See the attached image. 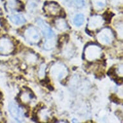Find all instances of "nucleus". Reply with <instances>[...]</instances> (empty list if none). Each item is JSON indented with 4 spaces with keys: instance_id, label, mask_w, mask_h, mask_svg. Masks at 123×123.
I'll list each match as a JSON object with an SVG mask.
<instances>
[{
    "instance_id": "9",
    "label": "nucleus",
    "mask_w": 123,
    "mask_h": 123,
    "mask_svg": "<svg viewBox=\"0 0 123 123\" xmlns=\"http://www.w3.org/2000/svg\"><path fill=\"white\" fill-rule=\"evenodd\" d=\"M74 2L79 8H81L85 5V0H74Z\"/></svg>"
},
{
    "instance_id": "6",
    "label": "nucleus",
    "mask_w": 123,
    "mask_h": 123,
    "mask_svg": "<svg viewBox=\"0 0 123 123\" xmlns=\"http://www.w3.org/2000/svg\"><path fill=\"white\" fill-rule=\"evenodd\" d=\"M84 21V18L82 14H77L74 19V23L77 27H80L83 25Z\"/></svg>"
},
{
    "instance_id": "2",
    "label": "nucleus",
    "mask_w": 123,
    "mask_h": 123,
    "mask_svg": "<svg viewBox=\"0 0 123 123\" xmlns=\"http://www.w3.org/2000/svg\"><path fill=\"white\" fill-rule=\"evenodd\" d=\"M8 109L10 114L14 119L17 120H21L23 119V112L20 108H19L14 103H10Z\"/></svg>"
},
{
    "instance_id": "11",
    "label": "nucleus",
    "mask_w": 123,
    "mask_h": 123,
    "mask_svg": "<svg viewBox=\"0 0 123 123\" xmlns=\"http://www.w3.org/2000/svg\"><path fill=\"white\" fill-rule=\"evenodd\" d=\"M110 99H111V100H112L113 102H114V103H117V104L120 103V99L117 97V96L115 94L111 95Z\"/></svg>"
},
{
    "instance_id": "10",
    "label": "nucleus",
    "mask_w": 123,
    "mask_h": 123,
    "mask_svg": "<svg viewBox=\"0 0 123 123\" xmlns=\"http://www.w3.org/2000/svg\"><path fill=\"white\" fill-rule=\"evenodd\" d=\"M108 76H111V77L113 78V79H114L115 77H117V76L116 75V74H115V68H113V67L111 68L110 69L108 70Z\"/></svg>"
},
{
    "instance_id": "4",
    "label": "nucleus",
    "mask_w": 123,
    "mask_h": 123,
    "mask_svg": "<svg viewBox=\"0 0 123 123\" xmlns=\"http://www.w3.org/2000/svg\"><path fill=\"white\" fill-rule=\"evenodd\" d=\"M45 8H47V11L46 12H47L48 14H51L52 10H53L52 11V15H54V12H56L58 13V14H59V13L60 11V7L59 5H58V3L55 2H50V3H47V5L45 6Z\"/></svg>"
},
{
    "instance_id": "3",
    "label": "nucleus",
    "mask_w": 123,
    "mask_h": 123,
    "mask_svg": "<svg viewBox=\"0 0 123 123\" xmlns=\"http://www.w3.org/2000/svg\"><path fill=\"white\" fill-rule=\"evenodd\" d=\"M26 36L27 37V39L29 41H32V42H36L39 39V35L37 30L34 28H30L28 29L27 33H26Z\"/></svg>"
},
{
    "instance_id": "12",
    "label": "nucleus",
    "mask_w": 123,
    "mask_h": 123,
    "mask_svg": "<svg viewBox=\"0 0 123 123\" xmlns=\"http://www.w3.org/2000/svg\"><path fill=\"white\" fill-rule=\"evenodd\" d=\"M114 80L115 81V82H117L118 84H121L123 82V78L122 77H115L114 79Z\"/></svg>"
},
{
    "instance_id": "14",
    "label": "nucleus",
    "mask_w": 123,
    "mask_h": 123,
    "mask_svg": "<svg viewBox=\"0 0 123 123\" xmlns=\"http://www.w3.org/2000/svg\"><path fill=\"white\" fill-rule=\"evenodd\" d=\"M0 23H1L3 27H4L5 25H6V20L5 18H1L0 19Z\"/></svg>"
},
{
    "instance_id": "1",
    "label": "nucleus",
    "mask_w": 123,
    "mask_h": 123,
    "mask_svg": "<svg viewBox=\"0 0 123 123\" xmlns=\"http://www.w3.org/2000/svg\"><path fill=\"white\" fill-rule=\"evenodd\" d=\"M37 23L40 27V29H41L43 35L45 37L46 39H51L55 37V34L53 30L48 25H46L43 20H41V19H38L37 20Z\"/></svg>"
},
{
    "instance_id": "7",
    "label": "nucleus",
    "mask_w": 123,
    "mask_h": 123,
    "mask_svg": "<svg viewBox=\"0 0 123 123\" xmlns=\"http://www.w3.org/2000/svg\"><path fill=\"white\" fill-rule=\"evenodd\" d=\"M93 2L94 3L98 8H102L105 6L106 5V1L105 0H94L93 1Z\"/></svg>"
},
{
    "instance_id": "8",
    "label": "nucleus",
    "mask_w": 123,
    "mask_h": 123,
    "mask_svg": "<svg viewBox=\"0 0 123 123\" xmlns=\"http://www.w3.org/2000/svg\"><path fill=\"white\" fill-rule=\"evenodd\" d=\"M112 16H113V14L111 12H108V11H106V12H105L103 14V18H104V19L106 21L109 22V23L110 22L111 19L112 18Z\"/></svg>"
},
{
    "instance_id": "5",
    "label": "nucleus",
    "mask_w": 123,
    "mask_h": 123,
    "mask_svg": "<svg viewBox=\"0 0 123 123\" xmlns=\"http://www.w3.org/2000/svg\"><path fill=\"white\" fill-rule=\"evenodd\" d=\"M10 20L15 25H19L26 22V19L22 15H14L10 18Z\"/></svg>"
},
{
    "instance_id": "13",
    "label": "nucleus",
    "mask_w": 123,
    "mask_h": 123,
    "mask_svg": "<svg viewBox=\"0 0 123 123\" xmlns=\"http://www.w3.org/2000/svg\"><path fill=\"white\" fill-rule=\"evenodd\" d=\"M59 16L61 18H65L66 16V14L64 12V11L63 10H60L59 13Z\"/></svg>"
}]
</instances>
